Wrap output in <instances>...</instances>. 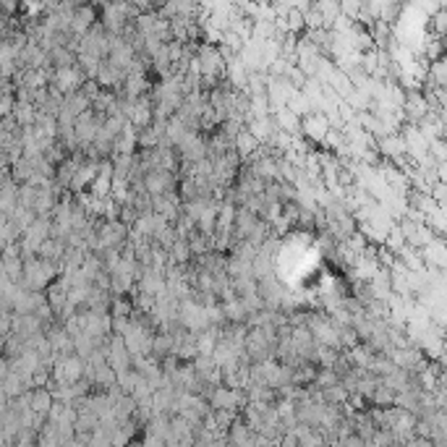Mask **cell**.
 Returning <instances> with one entry per match:
<instances>
[{"instance_id": "6da1fadb", "label": "cell", "mask_w": 447, "mask_h": 447, "mask_svg": "<svg viewBox=\"0 0 447 447\" xmlns=\"http://www.w3.org/2000/svg\"><path fill=\"white\" fill-rule=\"evenodd\" d=\"M50 406H53V395L48 390H37L34 395H29V408H32L34 413L50 411Z\"/></svg>"}, {"instance_id": "7a4b0ae2", "label": "cell", "mask_w": 447, "mask_h": 447, "mask_svg": "<svg viewBox=\"0 0 447 447\" xmlns=\"http://www.w3.org/2000/svg\"><path fill=\"white\" fill-rule=\"evenodd\" d=\"M382 149H384V155H392V157H397L400 152H406V144L400 142V139H384Z\"/></svg>"}]
</instances>
